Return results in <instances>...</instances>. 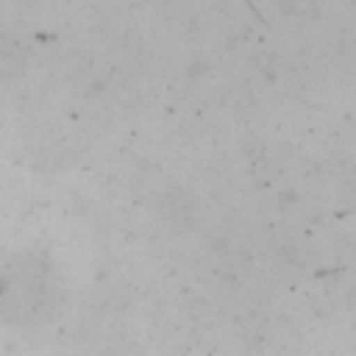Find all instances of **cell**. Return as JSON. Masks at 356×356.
<instances>
[{
  "label": "cell",
  "mask_w": 356,
  "mask_h": 356,
  "mask_svg": "<svg viewBox=\"0 0 356 356\" xmlns=\"http://www.w3.org/2000/svg\"><path fill=\"white\" fill-rule=\"evenodd\" d=\"M25 64H28L25 47H22L17 39L0 33V78H14V75H19V72L25 70Z\"/></svg>",
  "instance_id": "6da1fadb"
}]
</instances>
